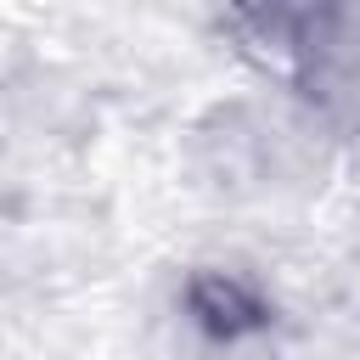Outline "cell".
Wrapping results in <instances>:
<instances>
[{"instance_id": "cell-1", "label": "cell", "mask_w": 360, "mask_h": 360, "mask_svg": "<svg viewBox=\"0 0 360 360\" xmlns=\"http://www.w3.org/2000/svg\"><path fill=\"white\" fill-rule=\"evenodd\" d=\"M191 309H197L202 326H214V332H225V338L259 326V298H253L236 276H197V281H191Z\"/></svg>"}]
</instances>
